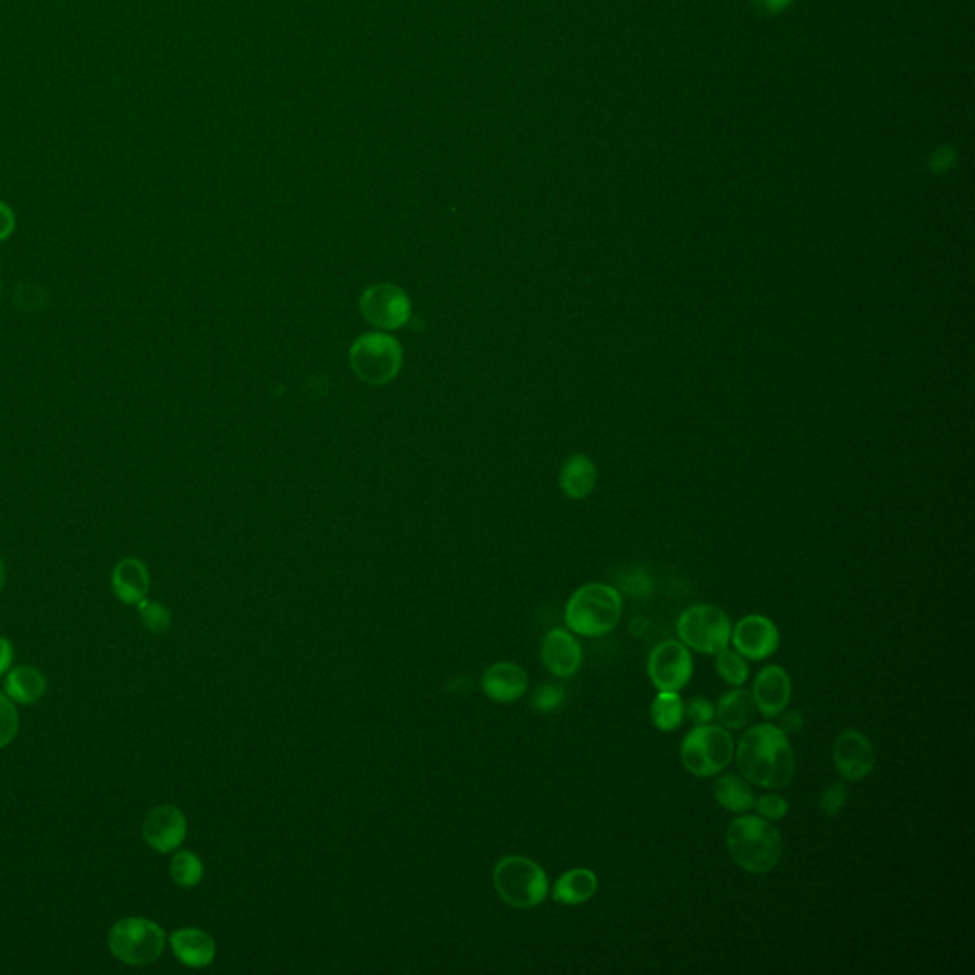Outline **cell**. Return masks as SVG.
<instances>
[{
  "mask_svg": "<svg viewBox=\"0 0 975 975\" xmlns=\"http://www.w3.org/2000/svg\"><path fill=\"white\" fill-rule=\"evenodd\" d=\"M494 888L507 905L532 909L547 899V873L533 860L507 855L495 865Z\"/></svg>",
  "mask_w": 975,
  "mask_h": 975,
  "instance_id": "obj_5",
  "label": "cell"
},
{
  "mask_svg": "<svg viewBox=\"0 0 975 975\" xmlns=\"http://www.w3.org/2000/svg\"><path fill=\"white\" fill-rule=\"evenodd\" d=\"M20 731V715L14 701L0 692V749L10 745Z\"/></svg>",
  "mask_w": 975,
  "mask_h": 975,
  "instance_id": "obj_29",
  "label": "cell"
},
{
  "mask_svg": "<svg viewBox=\"0 0 975 975\" xmlns=\"http://www.w3.org/2000/svg\"><path fill=\"white\" fill-rule=\"evenodd\" d=\"M779 629L777 625L764 616H746L731 631V644L738 654L751 662L768 659L779 647Z\"/></svg>",
  "mask_w": 975,
  "mask_h": 975,
  "instance_id": "obj_12",
  "label": "cell"
},
{
  "mask_svg": "<svg viewBox=\"0 0 975 975\" xmlns=\"http://www.w3.org/2000/svg\"><path fill=\"white\" fill-rule=\"evenodd\" d=\"M107 947L122 964L147 966L166 949V931L149 918L128 916L114 922L107 934Z\"/></svg>",
  "mask_w": 975,
  "mask_h": 975,
  "instance_id": "obj_4",
  "label": "cell"
},
{
  "mask_svg": "<svg viewBox=\"0 0 975 975\" xmlns=\"http://www.w3.org/2000/svg\"><path fill=\"white\" fill-rule=\"evenodd\" d=\"M736 754V743L730 730L720 724H701L686 733L680 746L684 768L698 777L720 774L730 766Z\"/></svg>",
  "mask_w": 975,
  "mask_h": 975,
  "instance_id": "obj_6",
  "label": "cell"
},
{
  "mask_svg": "<svg viewBox=\"0 0 975 975\" xmlns=\"http://www.w3.org/2000/svg\"><path fill=\"white\" fill-rule=\"evenodd\" d=\"M566 693L558 684H543L535 690L532 698V705L540 713H553L556 708L563 707Z\"/></svg>",
  "mask_w": 975,
  "mask_h": 975,
  "instance_id": "obj_32",
  "label": "cell"
},
{
  "mask_svg": "<svg viewBox=\"0 0 975 975\" xmlns=\"http://www.w3.org/2000/svg\"><path fill=\"white\" fill-rule=\"evenodd\" d=\"M541 659L555 677L570 678L581 669L583 650L566 629H551L541 642Z\"/></svg>",
  "mask_w": 975,
  "mask_h": 975,
  "instance_id": "obj_14",
  "label": "cell"
},
{
  "mask_svg": "<svg viewBox=\"0 0 975 975\" xmlns=\"http://www.w3.org/2000/svg\"><path fill=\"white\" fill-rule=\"evenodd\" d=\"M736 761L749 783L764 789H783L797 769L794 751L785 731L776 724H756L741 736Z\"/></svg>",
  "mask_w": 975,
  "mask_h": 975,
  "instance_id": "obj_1",
  "label": "cell"
},
{
  "mask_svg": "<svg viewBox=\"0 0 975 975\" xmlns=\"http://www.w3.org/2000/svg\"><path fill=\"white\" fill-rule=\"evenodd\" d=\"M715 799L726 812L746 814L754 804V791L745 777L728 774L718 777L715 783Z\"/></svg>",
  "mask_w": 975,
  "mask_h": 975,
  "instance_id": "obj_22",
  "label": "cell"
},
{
  "mask_svg": "<svg viewBox=\"0 0 975 975\" xmlns=\"http://www.w3.org/2000/svg\"><path fill=\"white\" fill-rule=\"evenodd\" d=\"M875 746L873 741L860 730H844L838 733L832 745V762L838 774L846 781H861L875 769Z\"/></svg>",
  "mask_w": 975,
  "mask_h": 975,
  "instance_id": "obj_11",
  "label": "cell"
},
{
  "mask_svg": "<svg viewBox=\"0 0 975 975\" xmlns=\"http://www.w3.org/2000/svg\"><path fill=\"white\" fill-rule=\"evenodd\" d=\"M848 802V787L842 781L827 785L819 794V810L827 817H835L844 810Z\"/></svg>",
  "mask_w": 975,
  "mask_h": 975,
  "instance_id": "obj_30",
  "label": "cell"
},
{
  "mask_svg": "<svg viewBox=\"0 0 975 975\" xmlns=\"http://www.w3.org/2000/svg\"><path fill=\"white\" fill-rule=\"evenodd\" d=\"M111 587H113L114 596L122 604L137 606L139 602L147 598L149 589H151L149 568L145 566L144 560L134 558V556L122 558L111 573Z\"/></svg>",
  "mask_w": 975,
  "mask_h": 975,
  "instance_id": "obj_17",
  "label": "cell"
},
{
  "mask_svg": "<svg viewBox=\"0 0 975 975\" xmlns=\"http://www.w3.org/2000/svg\"><path fill=\"white\" fill-rule=\"evenodd\" d=\"M4 583H7V568H4V563L0 560V591L4 589Z\"/></svg>",
  "mask_w": 975,
  "mask_h": 975,
  "instance_id": "obj_39",
  "label": "cell"
},
{
  "mask_svg": "<svg viewBox=\"0 0 975 975\" xmlns=\"http://www.w3.org/2000/svg\"><path fill=\"white\" fill-rule=\"evenodd\" d=\"M350 366L360 380L370 385H385L396 378L403 366V347L393 335L372 332L358 337L350 347Z\"/></svg>",
  "mask_w": 975,
  "mask_h": 975,
  "instance_id": "obj_7",
  "label": "cell"
},
{
  "mask_svg": "<svg viewBox=\"0 0 975 975\" xmlns=\"http://www.w3.org/2000/svg\"><path fill=\"white\" fill-rule=\"evenodd\" d=\"M137 612H139L141 624L145 625L147 631L162 634V632H166L168 629L172 627V614H170V609H168L164 604H160V602L147 601V598H144V601L137 604Z\"/></svg>",
  "mask_w": 975,
  "mask_h": 975,
  "instance_id": "obj_27",
  "label": "cell"
},
{
  "mask_svg": "<svg viewBox=\"0 0 975 975\" xmlns=\"http://www.w3.org/2000/svg\"><path fill=\"white\" fill-rule=\"evenodd\" d=\"M624 601L614 587L589 583L571 594L564 609V621L579 637H604L616 629L621 619Z\"/></svg>",
  "mask_w": 975,
  "mask_h": 975,
  "instance_id": "obj_3",
  "label": "cell"
},
{
  "mask_svg": "<svg viewBox=\"0 0 975 975\" xmlns=\"http://www.w3.org/2000/svg\"><path fill=\"white\" fill-rule=\"evenodd\" d=\"M693 675L690 647L680 640H663L647 657V677L659 692H680Z\"/></svg>",
  "mask_w": 975,
  "mask_h": 975,
  "instance_id": "obj_9",
  "label": "cell"
},
{
  "mask_svg": "<svg viewBox=\"0 0 975 975\" xmlns=\"http://www.w3.org/2000/svg\"><path fill=\"white\" fill-rule=\"evenodd\" d=\"M170 949L175 959L189 967H206L215 959V941L205 929H175L170 936Z\"/></svg>",
  "mask_w": 975,
  "mask_h": 975,
  "instance_id": "obj_18",
  "label": "cell"
},
{
  "mask_svg": "<svg viewBox=\"0 0 975 975\" xmlns=\"http://www.w3.org/2000/svg\"><path fill=\"white\" fill-rule=\"evenodd\" d=\"M598 890V876L591 868H571L558 876L553 886V899L560 905H581Z\"/></svg>",
  "mask_w": 975,
  "mask_h": 975,
  "instance_id": "obj_19",
  "label": "cell"
},
{
  "mask_svg": "<svg viewBox=\"0 0 975 975\" xmlns=\"http://www.w3.org/2000/svg\"><path fill=\"white\" fill-rule=\"evenodd\" d=\"M4 690L7 695L14 703L22 705H33L40 701L48 690L46 677L30 665H20L12 670H8L7 680H4Z\"/></svg>",
  "mask_w": 975,
  "mask_h": 975,
  "instance_id": "obj_21",
  "label": "cell"
},
{
  "mask_svg": "<svg viewBox=\"0 0 975 975\" xmlns=\"http://www.w3.org/2000/svg\"><path fill=\"white\" fill-rule=\"evenodd\" d=\"M684 715L692 720L695 726L708 724L715 720V705L707 698H692L684 705Z\"/></svg>",
  "mask_w": 975,
  "mask_h": 975,
  "instance_id": "obj_33",
  "label": "cell"
},
{
  "mask_svg": "<svg viewBox=\"0 0 975 975\" xmlns=\"http://www.w3.org/2000/svg\"><path fill=\"white\" fill-rule=\"evenodd\" d=\"M753 700L756 711L768 718H776L781 711L789 707L792 695V682L789 672L779 665H768L756 675L753 686Z\"/></svg>",
  "mask_w": 975,
  "mask_h": 975,
  "instance_id": "obj_15",
  "label": "cell"
},
{
  "mask_svg": "<svg viewBox=\"0 0 975 975\" xmlns=\"http://www.w3.org/2000/svg\"><path fill=\"white\" fill-rule=\"evenodd\" d=\"M48 304V292L35 282H22L14 292V305L25 312H37Z\"/></svg>",
  "mask_w": 975,
  "mask_h": 975,
  "instance_id": "obj_28",
  "label": "cell"
},
{
  "mask_svg": "<svg viewBox=\"0 0 975 975\" xmlns=\"http://www.w3.org/2000/svg\"><path fill=\"white\" fill-rule=\"evenodd\" d=\"M141 832L155 852H175L187 837V817L180 807L162 804L145 815Z\"/></svg>",
  "mask_w": 975,
  "mask_h": 975,
  "instance_id": "obj_13",
  "label": "cell"
},
{
  "mask_svg": "<svg viewBox=\"0 0 975 975\" xmlns=\"http://www.w3.org/2000/svg\"><path fill=\"white\" fill-rule=\"evenodd\" d=\"M954 162H957L954 149H952L951 145H941V147H937L936 151L931 152L928 166L931 172L943 174L947 170H951Z\"/></svg>",
  "mask_w": 975,
  "mask_h": 975,
  "instance_id": "obj_34",
  "label": "cell"
},
{
  "mask_svg": "<svg viewBox=\"0 0 975 975\" xmlns=\"http://www.w3.org/2000/svg\"><path fill=\"white\" fill-rule=\"evenodd\" d=\"M777 716H779L777 728L785 731L787 736H789V733H799V731L802 730V726H804L802 713H800V711H794V708H792V711H787V708H785V711H781Z\"/></svg>",
  "mask_w": 975,
  "mask_h": 975,
  "instance_id": "obj_35",
  "label": "cell"
},
{
  "mask_svg": "<svg viewBox=\"0 0 975 975\" xmlns=\"http://www.w3.org/2000/svg\"><path fill=\"white\" fill-rule=\"evenodd\" d=\"M726 846L733 863L753 875H766L783 857L781 832L761 815L736 817L726 830Z\"/></svg>",
  "mask_w": 975,
  "mask_h": 975,
  "instance_id": "obj_2",
  "label": "cell"
},
{
  "mask_svg": "<svg viewBox=\"0 0 975 975\" xmlns=\"http://www.w3.org/2000/svg\"><path fill=\"white\" fill-rule=\"evenodd\" d=\"M680 642L700 654L715 655L730 646L731 621L713 604H695L684 609L677 621Z\"/></svg>",
  "mask_w": 975,
  "mask_h": 975,
  "instance_id": "obj_8",
  "label": "cell"
},
{
  "mask_svg": "<svg viewBox=\"0 0 975 975\" xmlns=\"http://www.w3.org/2000/svg\"><path fill=\"white\" fill-rule=\"evenodd\" d=\"M360 311L373 328L396 330L411 317L410 297L395 284H375L360 297Z\"/></svg>",
  "mask_w": 975,
  "mask_h": 975,
  "instance_id": "obj_10",
  "label": "cell"
},
{
  "mask_svg": "<svg viewBox=\"0 0 975 975\" xmlns=\"http://www.w3.org/2000/svg\"><path fill=\"white\" fill-rule=\"evenodd\" d=\"M480 684L490 700L513 703L520 700L528 690V675L517 663H495L484 670Z\"/></svg>",
  "mask_w": 975,
  "mask_h": 975,
  "instance_id": "obj_16",
  "label": "cell"
},
{
  "mask_svg": "<svg viewBox=\"0 0 975 975\" xmlns=\"http://www.w3.org/2000/svg\"><path fill=\"white\" fill-rule=\"evenodd\" d=\"M792 0H753L754 14L761 17H772L781 14Z\"/></svg>",
  "mask_w": 975,
  "mask_h": 975,
  "instance_id": "obj_36",
  "label": "cell"
},
{
  "mask_svg": "<svg viewBox=\"0 0 975 975\" xmlns=\"http://www.w3.org/2000/svg\"><path fill=\"white\" fill-rule=\"evenodd\" d=\"M650 716L657 730H677L684 720V701L678 692H659L652 701Z\"/></svg>",
  "mask_w": 975,
  "mask_h": 975,
  "instance_id": "obj_24",
  "label": "cell"
},
{
  "mask_svg": "<svg viewBox=\"0 0 975 975\" xmlns=\"http://www.w3.org/2000/svg\"><path fill=\"white\" fill-rule=\"evenodd\" d=\"M170 876L180 888H195L205 876L202 860L190 850H182L170 861Z\"/></svg>",
  "mask_w": 975,
  "mask_h": 975,
  "instance_id": "obj_25",
  "label": "cell"
},
{
  "mask_svg": "<svg viewBox=\"0 0 975 975\" xmlns=\"http://www.w3.org/2000/svg\"><path fill=\"white\" fill-rule=\"evenodd\" d=\"M756 715L753 693L743 688H736L724 693L715 707V718L726 730H743L746 724H751Z\"/></svg>",
  "mask_w": 975,
  "mask_h": 975,
  "instance_id": "obj_20",
  "label": "cell"
},
{
  "mask_svg": "<svg viewBox=\"0 0 975 975\" xmlns=\"http://www.w3.org/2000/svg\"><path fill=\"white\" fill-rule=\"evenodd\" d=\"M14 662V646L7 637H0V677L7 675Z\"/></svg>",
  "mask_w": 975,
  "mask_h": 975,
  "instance_id": "obj_38",
  "label": "cell"
},
{
  "mask_svg": "<svg viewBox=\"0 0 975 975\" xmlns=\"http://www.w3.org/2000/svg\"><path fill=\"white\" fill-rule=\"evenodd\" d=\"M716 655V672L720 675L724 682L731 686H743L749 678V663L743 655L738 654L736 650L724 647Z\"/></svg>",
  "mask_w": 975,
  "mask_h": 975,
  "instance_id": "obj_26",
  "label": "cell"
},
{
  "mask_svg": "<svg viewBox=\"0 0 975 975\" xmlns=\"http://www.w3.org/2000/svg\"><path fill=\"white\" fill-rule=\"evenodd\" d=\"M15 231V213L7 202L0 200V243L8 240Z\"/></svg>",
  "mask_w": 975,
  "mask_h": 975,
  "instance_id": "obj_37",
  "label": "cell"
},
{
  "mask_svg": "<svg viewBox=\"0 0 975 975\" xmlns=\"http://www.w3.org/2000/svg\"><path fill=\"white\" fill-rule=\"evenodd\" d=\"M596 482V469L585 456H573L564 464L560 471V486L564 494L573 499H581L591 494Z\"/></svg>",
  "mask_w": 975,
  "mask_h": 975,
  "instance_id": "obj_23",
  "label": "cell"
},
{
  "mask_svg": "<svg viewBox=\"0 0 975 975\" xmlns=\"http://www.w3.org/2000/svg\"><path fill=\"white\" fill-rule=\"evenodd\" d=\"M753 807L761 817L772 823L779 822L789 814V802L777 792H768V794H762L758 799H754Z\"/></svg>",
  "mask_w": 975,
  "mask_h": 975,
  "instance_id": "obj_31",
  "label": "cell"
}]
</instances>
